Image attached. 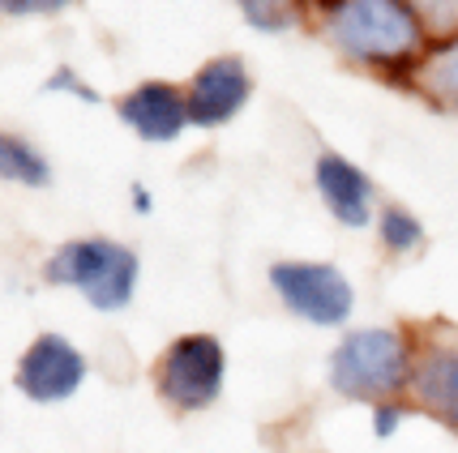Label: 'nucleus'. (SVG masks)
<instances>
[{"instance_id": "1", "label": "nucleus", "mask_w": 458, "mask_h": 453, "mask_svg": "<svg viewBox=\"0 0 458 453\" xmlns=\"http://www.w3.org/2000/svg\"><path fill=\"white\" fill-rule=\"evenodd\" d=\"M318 35L347 64L407 73L433 52V39L407 0H304Z\"/></svg>"}, {"instance_id": "2", "label": "nucleus", "mask_w": 458, "mask_h": 453, "mask_svg": "<svg viewBox=\"0 0 458 453\" xmlns=\"http://www.w3.org/2000/svg\"><path fill=\"white\" fill-rule=\"evenodd\" d=\"M411 368H416V351L399 330L390 325L352 330L330 351V390L352 402L381 407L394 402L403 390H411Z\"/></svg>"}, {"instance_id": "3", "label": "nucleus", "mask_w": 458, "mask_h": 453, "mask_svg": "<svg viewBox=\"0 0 458 453\" xmlns=\"http://www.w3.org/2000/svg\"><path fill=\"white\" fill-rule=\"evenodd\" d=\"M138 253L120 239L86 236L60 244L56 253L43 261V278L56 287H78L90 308L99 313H120L138 291Z\"/></svg>"}, {"instance_id": "4", "label": "nucleus", "mask_w": 458, "mask_h": 453, "mask_svg": "<svg viewBox=\"0 0 458 453\" xmlns=\"http://www.w3.org/2000/svg\"><path fill=\"white\" fill-rule=\"evenodd\" d=\"M223 376H227V355L215 334H184L159 355L155 368V390L172 411H206L223 394Z\"/></svg>"}, {"instance_id": "5", "label": "nucleus", "mask_w": 458, "mask_h": 453, "mask_svg": "<svg viewBox=\"0 0 458 453\" xmlns=\"http://www.w3.org/2000/svg\"><path fill=\"white\" fill-rule=\"evenodd\" d=\"M270 287L283 308L309 325H343L356 308L352 282L326 261H279L270 265Z\"/></svg>"}, {"instance_id": "6", "label": "nucleus", "mask_w": 458, "mask_h": 453, "mask_svg": "<svg viewBox=\"0 0 458 453\" xmlns=\"http://www.w3.org/2000/svg\"><path fill=\"white\" fill-rule=\"evenodd\" d=\"M116 116L133 138L150 141V146H172V141H180L193 129L184 86L163 78H146L138 86H129L116 99Z\"/></svg>"}, {"instance_id": "7", "label": "nucleus", "mask_w": 458, "mask_h": 453, "mask_svg": "<svg viewBox=\"0 0 458 453\" xmlns=\"http://www.w3.org/2000/svg\"><path fill=\"white\" fill-rule=\"evenodd\" d=\"M184 99H189L193 129H223L253 99V73L240 56H215L189 78Z\"/></svg>"}, {"instance_id": "8", "label": "nucleus", "mask_w": 458, "mask_h": 453, "mask_svg": "<svg viewBox=\"0 0 458 453\" xmlns=\"http://www.w3.org/2000/svg\"><path fill=\"white\" fill-rule=\"evenodd\" d=\"M81 381H86V355L60 334H39L18 359V390L43 407L73 398Z\"/></svg>"}, {"instance_id": "9", "label": "nucleus", "mask_w": 458, "mask_h": 453, "mask_svg": "<svg viewBox=\"0 0 458 453\" xmlns=\"http://www.w3.org/2000/svg\"><path fill=\"white\" fill-rule=\"evenodd\" d=\"M411 394H416L420 411H428L437 424L458 432V338L454 334H433L416 347Z\"/></svg>"}, {"instance_id": "10", "label": "nucleus", "mask_w": 458, "mask_h": 453, "mask_svg": "<svg viewBox=\"0 0 458 453\" xmlns=\"http://www.w3.org/2000/svg\"><path fill=\"white\" fill-rule=\"evenodd\" d=\"M313 184H318V197L335 222H343V227H369L373 222V193L377 189H373V180L364 176V167L343 158L339 150L318 155Z\"/></svg>"}, {"instance_id": "11", "label": "nucleus", "mask_w": 458, "mask_h": 453, "mask_svg": "<svg viewBox=\"0 0 458 453\" xmlns=\"http://www.w3.org/2000/svg\"><path fill=\"white\" fill-rule=\"evenodd\" d=\"M407 86L416 90L420 99L433 103L437 112L458 116V39L437 43V47L411 69Z\"/></svg>"}, {"instance_id": "12", "label": "nucleus", "mask_w": 458, "mask_h": 453, "mask_svg": "<svg viewBox=\"0 0 458 453\" xmlns=\"http://www.w3.org/2000/svg\"><path fill=\"white\" fill-rule=\"evenodd\" d=\"M0 180L21 184V189H47L52 184V163L21 133H0Z\"/></svg>"}, {"instance_id": "13", "label": "nucleus", "mask_w": 458, "mask_h": 453, "mask_svg": "<svg viewBox=\"0 0 458 453\" xmlns=\"http://www.w3.org/2000/svg\"><path fill=\"white\" fill-rule=\"evenodd\" d=\"M236 9L261 35H283L304 18V0H236Z\"/></svg>"}, {"instance_id": "14", "label": "nucleus", "mask_w": 458, "mask_h": 453, "mask_svg": "<svg viewBox=\"0 0 458 453\" xmlns=\"http://www.w3.org/2000/svg\"><path fill=\"white\" fill-rule=\"evenodd\" d=\"M377 236L390 253L407 256V253H416V248H424V222L411 210H403V206H386L377 214Z\"/></svg>"}, {"instance_id": "15", "label": "nucleus", "mask_w": 458, "mask_h": 453, "mask_svg": "<svg viewBox=\"0 0 458 453\" xmlns=\"http://www.w3.org/2000/svg\"><path fill=\"white\" fill-rule=\"evenodd\" d=\"M407 4H411L416 18L424 21V30H428L433 47L458 39V0H407Z\"/></svg>"}, {"instance_id": "16", "label": "nucleus", "mask_w": 458, "mask_h": 453, "mask_svg": "<svg viewBox=\"0 0 458 453\" xmlns=\"http://www.w3.org/2000/svg\"><path fill=\"white\" fill-rule=\"evenodd\" d=\"M43 95H73V99H81V103H103V95L81 78L73 64H56V69L43 78Z\"/></svg>"}, {"instance_id": "17", "label": "nucleus", "mask_w": 458, "mask_h": 453, "mask_svg": "<svg viewBox=\"0 0 458 453\" xmlns=\"http://www.w3.org/2000/svg\"><path fill=\"white\" fill-rule=\"evenodd\" d=\"M81 0H0L4 18H47V13H60V9H73Z\"/></svg>"}, {"instance_id": "18", "label": "nucleus", "mask_w": 458, "mask_h": 453, "mask_svg": "<svg viewBox=\"0 0 458 453\" xmlns=\"http://www.w3.org/2000/svg\"><path fill=\"white\" fill-rule=\"evenodd\" d=\"M403 424V407L399 402H381V407H373V432L377 436H394Z\"/></svg>"}, {"instance_id": "19", "label": "nucleus", "mask_w": 458, "mask_h": 453, "mask_svg": "<svg viewBox=\"0 0 458 453\" xmlns=\"http://www.w3.org/2000/svg\"><path fill=\"white\" fill-rule=\"evenodd\" d=\"M133 210L150 214V189H146V184H133Z\"/></svg>"}]
</instances>
